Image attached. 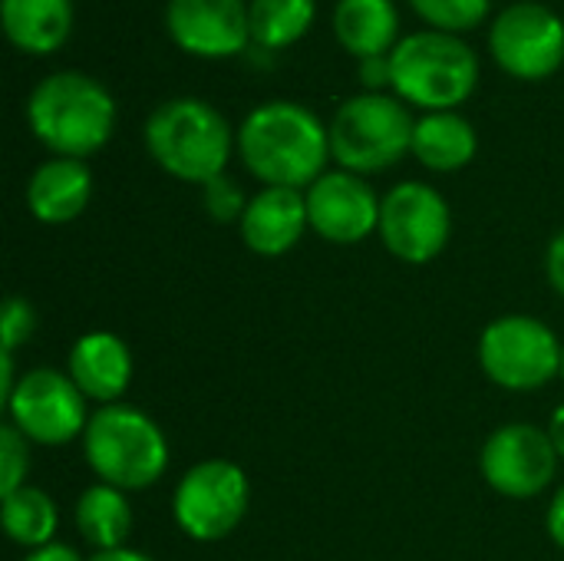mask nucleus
I'll return each mask as SVG.
<instances>
[{"label":"nucleus","instance_id":"nucleus-1","mask_svg":"<svg viewBox=\"0 0 564 561\" xmlns=\"http://www.w3.org/2000/svg\"><path fill=\"white\" fill-rule=\"evenodd\" d=\"M238 155L268 188H311L330 159V132L307 106L278 99L245 116Z\"/></svg>","mask_w":564,"mask_h":561},{"label":"nucleus","instance_id":"nucleus-2","mask_svg":"<svg viewBox=\"0 0 564 561\" xmlns=\"http://www.w3.org/2000/svg\"><path fill=\"white\" fill-rule=\"evenodd\" d=\"M26 122L53 155L86 159L109 142L116 129V103L99 79L59 69L33 86Z\"/></svg>","mask_w":564,"mask_h":561},{"label":"nucleus","instance_id":"nucleus-3","mask_svg":"<svg viewBox=\"0 0 564 561\" xmlns=\"http://www.w3.org/2000/svg\"><path fill=\"white\" fill-rule=\"evenodd\" d=\"M145 149L172 179L208 185L212 179L225 175L235 132L212 103L175 96L145 119Z\"/></svg>","mask_w":564,"mask_h":561},{"label":"nucleus","instance_id":"nucleus-4","mask_svg":"<svg viewBox=\"0 0 564 561\" xmlns=\"http://www.w3.org/2000/svg\"><path fill=\"white\" fill-rule=\"evenodd\" d=\"M393 93L426 112H453L479 83V56L459 33L420 30L390 53Z\"/></svg>","mask_w":564,"mask_h":561},{"label":"nucleus","instance_id":"nucleus-5","mask_svg":"<svg viewBox=\"0 0 564 561\" xmlns=\"http://www.w3.org/2000/svg\"><path fill=\"white\" fill-rule=\"evenodd\" d=\"M83 453L99 483L122 493L149 489L169 466V443L159 423L122 403L102 407L89 420L83 433Z\"/></svg>","mask_w":564,"mask_h":561},{"label":"nucleus","instance_id":"nucleus-6","mask_svg":"<svg viewBox=\"0 0 564 561\" xmlns=\"http://www.w3.org/2000/svg\"><path fill=\"white\" fill-rule=\"evenodd\" d=\"M416 119L387 93H360L337 106L330 132V159L354 175H370L397 165L413 149Z\"/></svg>","mask_w":564,"mask_h":561},{"label":"nucleus","instance_id":"nucleus-7","mask_svg":"<svg viewBox=\"0 0 564 561\" xmlns=\"http://www.w3.org/2000/svg\"><path fill=\"white\" fill-rule=\"evenodd\" d=\"M564 347L539 317L506 314L482 331L479 364L506 390H539L562 374Z\"/></svg>","mask_w":564,"mask_h":561},{"label":"nucleus","instance_id":"nucleus-8","mask_svg":"<svg viewBox=\"0 0 564 561\" xmlns=\"http://www.w3.org/2000/svg\"><path fill=\"white\" fill-rule=\"evenodd\" d=\"M251 503V486L241 466L228 460H205L192 466L172 496L178 529L195 542L228 539Z\"/></svg>","mask_w":564,"mask_h":561},{"label":"nucleus","instance_id":"nucleus-9","mask_svg":"<svg viewBox=\"0 0 564 561\" xmlns=\"http://www.w3.org/2000/svg\"><path fill=\"white\" fill-rule=\"evenodd\" d=\"M489 50L509 76L549 79L564 63V20L545 3H512L492 20Z\"/></svg>","mask_w":564,"mask_h":561},{"label":"nucleus","instance_id":"nucleus-10","mask_svg":"<svg viewBox=\"0 0 564 561\" xmlns=\"http://www.w3.org/2000/svg\"><path fill=\"white\" fill-rule=\"evenodd\" d=\"M380 238L403 265H426L443 255L453 218L446 198L423 182H400L380 205Z\"/></svg>","mask_w":564,"mask_h":561},{"label":"nucleus","instance_id":"nucleus-11","mask_svg":"<svg viewBox=\"0 0 564 561\" xmlns=\"http://www.w3.org/2000/svg\"><path fill=\"white\" fill-rule=\"evenodd\" d=\"M3 407L10 413V423L26 440L43 446H63L89 427L86 397L79 393L69 374H56L50 367L23 374Z\"/></svg>","mask_w":564,"mask_h":561},{"label":"nucleus","instance_id":"nucleus-12","mask_svg":"<svg viewBox=\"0 0 564 561\" xmlns=\"http://www.w3.org/2000/svg\"><path fill=\"white\" fill-rule=\"evenodd\" d=\"M479 466L486 483L499 496L532 499L552 486L558 470V453L545 430L532 423H509L486 440Z\"/></svg>","mask_w":564,"mask_h":561},{"label":"nucleus","instance_id":"nucleus-13","mask_svg":"<svg viewBox=\"0 0 564 561\" xmlns=\"http://www.w3.org/2000/svg\"><path fill=\"white\" fill-rule=\"evenodd\" d=\"M165 30L182 53L228 60L251 46L245 0H169Z\"/></svg>","mask_w":564,"mask_h":561},{"label":"nucleus","instance_id":"nucleus-14","mask_svg":"<svg viewBox=\"0 0 564 561\" xmlns=\"http://www.w3.org/2000/svg\"><path fill=\"white\" fill-rule=\"evenodd\" d=\"M304 198L311 228L330 245H357L380 228L383 198H377L373 188L347 169L324 172Z\"/></svg>","mask_w":564,"mask_h":561},{"label":"nucleus","instance_id":"nucleus-15","mask_svg":"<svg viewBox=\"0 0 564 561\" xmlns=\"http://www.w3.org/2000/svg\"><path fill=\"white\" fill-rule=\"evenodd\" d=\"M241 238L254 255L278 258L288 255L301 235L311 228L307 222V198L301 188H261L254 198H248V208L241 215Z\"/></svg>","mask_w":564,"mask_h":561},{"label":"nucleus","instance_id":"nucleus-16","mask_svg":"<svg viewBox=\"0 0 564 561\" xmlns=\"http://www.w3.org/2000/svg\"><path fill=\"white\" fill-rule=\"evenodd\" d=\"M69 377L86 400L112 407L132 380V354L122 337L109 331H93L79 337L69 350Z\"/></svg>","mask_w":564,"mask_h":561},{"label":"nucleus","instance_id":"nucleus-17","mask_svg":"<svg viewBox=\"0 0 564 561\" xmlns=\"http://www.w3.org/2000/svg\"><path fill=\"white\" fill-rule=\"evenodd\" d=\"M93 198V172L83 159L53 155L43 162L26 185V208L43 225H66L86 212Z\"/></svg>","mask_w":564,"mask_h":561},{"label":"nucleus","instance_id":"nucleus-18","mask_svg":"<svg viewBox=\"0 0 564 561\" xmlns=\"http://www.w3.org/2000/svg\"><path fill=\"white\" fill-rule=\"evenodd\" d=\"M0 20L20 53L46 56L73 33V0H0Z\"/></svg>","mask_w":564,"mask_h":561},{"label":"nucleus","instance_id":"nucleus-19","mask_svg":"<svg viewBox=\"0 0 564 561\" xmlns=\"http://www.w3.org/2000/svg\"><path fill=\"white\" fill-rule=\"evenodd\" d=\"M400 33V13L393 0H337L334 7V36L357 56H390Z\"/></svg>","mask_w":564,"mask_h":561},{"label":"nucleus","instance_id":"nucleus-20","mask_svg":"<svg viewBox=\"0 0 564 561\" xmlns=\"http://www.w3.org/2000/svg\"><path fill=\"white\" fill-rule=\"evenodd\" d=\"M479 136L466 116L453 112H426L413 129V155L433 172H459L476 159Z\"/></svg>","mask_w":564,"mask_h":561},{"label":"nucleus","instance_id":"nucleus-21","mask_svg":"<svg viewBox=\"0 0 564 561\" xmlns=\"http://www.w3.org/2000/svg\"><path fill=\"white\" fill-rule=\"evenodd\" d=\"M76 526L96 552L126 549L132 532V509L122 489L96 483L76 499Z\"/></svg>","mask_w":564,"mask_h":561},{"label":"nucleus","instance_id":"nucleus-22","mask_svg":"<svg viewBox=\"0 0 564 561\" xmlns=\"http://www.w3.org/2000/svg\"><path fill=\"white\" fill-rule=\"evenodd\" d=\"M317 13V0H251L248 23H251V46L264 53L288 50L297 43Z\"/></svg>","mask_w":564,"mask_h":561},{"label":"nucleus","instance_id":"nucleus-23","mask_svg":"<svg viewBox=\"0 0 564 561\" xmlns=\"http://www.w3.org/2000/svg\"><path fill=\"white\" fill-rule=\"evenodd\" d=\"M0 516H3V532L10 542L26 546V549H43L53 542L56 503L36 486H20L17 493L3 496Z\"/></svg>","mask_w":564,"mask_h":561},{"label":"nucleus","instance_id":"nucleus-24","mask_svg":"<svg viewBox=\"0 0 564 561\" xmlns=\"http://www.w3.org/2000/svg\"><path fill=\"white\" fill-rule=\"evenodd\" d=\"M410 7L430 23V30L466 33L489 17L492 0H410Z\"/></svg>","mask_w":564,"mask_h":561},{"label":"nucleus","instance_id":"nucleus-25","mask_svg":"<svg viewBox=\"0 0 564 561\" xmlns=\"http://www.w3.org/2000/svg\"><path fill=\"white\" fill-rule=\"evenodd\" d=\"M26 470H30L26 436L13 423H7L0 430V493L10 496L20 486H26Z\"/></svg>","mask_w":564,"mask_h":561},{"label":"nucleus","instance_id":"nucleus-26","mask_svg":"<svg viewBox=\"0 0 564 561\" xmlns=\"http://www.w3.org/2000/svg\"><path fill=\"white\" fill-rule=\"evenodd\" d=\"M202 202H205V212L215 222H241V215L248 208L241 188L228 175H218L208 185H202Z\"/></svg>","mask_w":564,"mask_h":561},{"label":"nucleus","instance_id":"nucleus-27","mask_svg":"<svg viewBox=\"0 0 564 561\" xmlns=\"http://www.w3.org/2000/svg\"><path fill=\"white\" fill-rule=\"evenodd\" d=\"M36 327V314L23 298H7L3 304V321H0V334H3V354H13Z\"/></svg>","mask_w":564,"mask_h":561},{"label":"nucleus","instance_id":"nucleus-28","mask_svg":"<svg viewBox=\"0 0 564 561\" xmlns=\"http://www.w3.org/2000/svg\"><path fill=\"white\" fill-rule=\"evenodd\" d=\"M360 83L367 86V93H383V86H390V83H393L390 56H370V60H360Z\"/></svg>","mask_w":564,"mask_h":561},{"label":"nucleus","instance_id":"nucleus-29","mask_svg":"<svg viewBox=\"0 0 564 561\" xmlns=\"http://www.w3.org/2000/svg\"><path fill=\"white\" fill-rule=\"evenodd\" d=\"M545 274H549L552 288L564 298V228L549 241V251H545Z\"/></svg>","mask_w":564,"mask_h":561},{"label":"nucleus","instance_id":"nucleus-30","mask_svg":"<svg viewBox=\"0 0 564 561\" xmlns=\"http://www.w3.org/2000/svg\"><path fill=\"white\" fill-rule=\"evenodd\" d=\"M549 536H552V542L564 549V486L555 493V503H552V509H549Z\"/></svg>","mask_w":564,"mask_h":561},{"label":"nucleus","instance_id":"nucleus-31","mask_svg":"<svg viewBox=\"0 0 564 561\" xmlns=\"http://www.w3.org/2000/svg\"><path fill=\"white\" fill-rule=\"evenodd\" d=\"M23 561H83L69 546H63V542H50V546H43V549H33L30 555Z\"/></svg>","mask_w":564,"mask_h":561},{"label":"nucleus","instance_id":"nucleus-32","mask_svg":"<svg viewBox=\"0 0 564 561\" xmlns=\"http://www.w3.org/2000/svg\"><path fill=\"white\" fill-rule=\"evenodd\" d=\"M549 436H552V443H555V453H558V460H564V403L552 413V423H549Z\"/></svg>","mask_w":564,"mask_h":561},{"label":"nucleus","instance_id":"nucleus-33","mask_svg":"<svg viewBox=\"0 0 564 561\" xmlns=\"http://www.w3.org/2000/svg\"><path fill=\"white\" fill-rule=\"evenodd\" d=\"M89 561H155L135 549H112V552H96Z\"/></svg>","mask_w":564,"mask_h":561},{"label":"nucleus","instance_id":"nucleus-34","mask_svg":"<svg viewBox=\"0 0 564 561\" xmlns=\"http://www.w3.org/2000/svg\"><path fill=\"white\" fill-rule=\"evenodd\" d=\"M562 377H564V354H562Z\"/></svg>","mask_w":564,"mask_h":561}]
</instances>
